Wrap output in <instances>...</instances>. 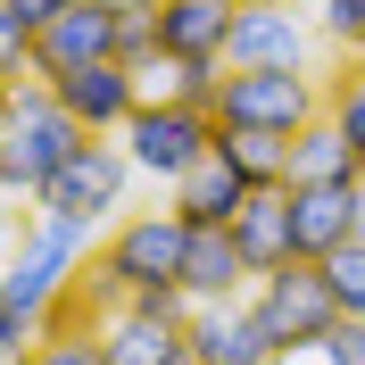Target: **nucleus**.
Here are the masks:
<instances>
[{
  "label": "nucleus",
  "mask_w": 365,
  "mask_h": 365,
  "mask_svg": "<svg viewBox=\"0 0 365 365\" xmlns=\"http://www.w3.org/2000/svg\"><path fill=\"white\" fill-rule=\"evenodd\" d=\"M25 365H108L100 357V324H91V332H42Z\"/></svg>",
  "instance_id": "4be33fe9"
},
{
  "label": "nucleus",
  "mask_w": 365,
  "mask_h": 365,
  "mask_svg": "<svg viewBox=\"0 0 365 365\" xmlns=\"http://www.w3.org/2000/svg\"><path fill=\"white\" fill-rule=\"evenodd\" d=\"M357 175H365V158L349 150V133L332 116H316V125L291 133V182H357Z\"/></svg>",
  "instance_id": "f3484780"
},
{
  "label": "nucleus",
  "mask_w": 365,
  "mask_h": 365,
  "mask_svg": "<svg viewBox=\"0 0 365 365\" xmlns=\"http://www.w3.org/2000/svg\"><path fill=\"white\" fill-rule=\"evenodd\" d=\"M0 282H9V257H0Z\"/></svg>",
  "instance_id": "2f4dec72"
},
{
  "label": "nucleus",
  "mask_w": 365,
  "mask_h": 365,
  "mask_svg": "<svg viewBox=\"0 0 365 365\" xmlns=\"http://www.w3.org/2000/svg\"><path fill=\"white\" fill-rule=\"evenodd\" d=\"M100 9H158V0H100Z\"/></svg>",
  "instance_id": "c756f323"
},
{
  "label": "nucleus",
  "mask_w": 365,
  "mask_h": 365,
  "mask_svg": "<svg viewBox=\"0 0 365 365\" xmlns=\"http://www.w3.org/2000/svg\"><path fill=\"white\" fill-rule=\"evenodd\" d=\"M182 332H191V357L200 365H291L250 299H207V307H191Z\"/></svg>",
  "instance_id": "9d476101"
},
{
  "label": "nucleus",
  "mask_w": 365,
  "mask_h": 365,
  "mask_svg": "<svg viewBox=\"0 0 365 365\" xmlns=\"http://www.w3.org/2000/svg\"><path fill=\"white\" fill-rule=\"evenodd\" d=\"M91 250H100V232H91V225L34 207V216L17 225V250H9V282H0V299H17V307H34V316H42L58 291H75V282H83Z\"/></svg>",
  "instance_id": "7ed1b4c3"
},
{
  "label": "nucleus",
  "mask_w": 365,
  "mask_h": 365,
  "mask_svg": "<svg viewBox=\"0 0 365 365\" xmlns=\"http://www.w3.org/2000/svg\"><path fill=\"white\" fill-rule=\"evenodd\" d=\"M324 116L341 125V133H349V150L365 158V58H349V67L324 83Z\"/></svg>",
  "instance_id": "6ab92c4d"
},
{
  "label": "nucleus",
  "mask_w": 365,
  "mask_h": 365,
  "mask_svg": "<svg viewBox=\"0 0 365 365\" xmlns=\"http://www.w3.org/2000/svg\"><path fill=\"white\" fill-rule=\"evenodd\" d=\"M316 365H365V316H341L332 332H324Z\"/></svg>",
  "instance_id": "a878e982"
},
{
  "label": "nucleus",
  "mask_w": 365,
  "mask_h": 365,
  "mask_svg": "<svg viewBox=\"0 0 365 365\" xmlns=\"http://www.w3.org/2000/svg\"><path fill=\"white\" fill-rule=\"evenodd\" d=\"M83 141H91V133L50 100V83H42V75H25L17 100H9V116H0V200H42V182L58 175Z\"/></svg>",
  "instance_id": "f03ea898"
},
{
  "label": "nucleus",
  "mask_w": 365,
  "mask_h": 365,
  "mask_svg": "<svg viewBox=\"0 0 365 365\" xmlns=\"http://www.w3.org/2000/svg\"><path fill=\"white\" fill-rule=\"evenodd\" d=\"M133 158H125V141L116 133H91L83 150H75L58 175L42 182V200L34 207H50V216H75V225H91V232H108L125 207H133Z\"/></svg>",
  "instance_id": "423d86ee"
},
{
  "label": "nucleus",
  "mask_w": 365,
  "mask_h": 365,
  "mask_svg": "<svg viewBox=\"0 0 365 365\" xmlns=\"http://www.w3.org/2000/svg\"><path fill=\"white\" fill-rule=\"evenodd\" d=\"M9 100H17V75H0V116H9Z\"/></svg>",
  "instance_id": "cd10ccee"
},
{
  "label": "nucleus",
  "mask_w": 365,
  "mask_h": 365,
  "mask_svg": "<svg viewBox=\"0 0 365 365\" xmlns=\"http://www.w3.org/2000/svg\"><path fill=\"white\" fill-rule=\"evenodd\" d=\"M34 341H42V316L17 307V299H0V365H25V357H34Z\"/></svg>",
  "instance_id": "b1692460"
},
{
  "label": "nucleus",
  "mask_w": 365,
  "mask_h": 365,
  "mask_svg": "<svg viewBox=\"0 0 365 365\" xmlns=\"http://www.w3.org/2000/svg\"><path fill=\"white\" fill-rule=\"evenodd\" d=\"M91 58H116V9H100V0H75L67 17H50L34 34V75L91 67Z\"/></svg>",
  "instance_id": "ddd939ff"
},
{
  "label": "nucleus",
  "mask_w": 365,
  "mask_h": 365,
  "mask_svg": "<svg viewBox=\"0 0 365 365\" xmlns=\"http://www.w3.org/2000/svg\"><path fill=\"white\" fill-rule=\"evenodd\" d=\"M250 307L266 316V332H274V349L282 357H316L324 349V332L341 324V299H332V282H324V266L316 257H291V266H274V274H257L250 282Z\"/></svg>",
  "instance_id": "39448f33"
},
{
  "label": "nucleus",
  "mask_w": 365,
  "mask_h": 365,
  "mask_svg": "<svg viewBox=\"0 0 365 365\" xmlns=\"http://www.w3.org/2000/svg\"><path fill=\"white\" fill-rule=\"evenodd\" d=\"M291 191V241L299 257H332L357 241V182H282Z\"/></svg>",
  "instance_id": "9b49d317"
},
{
  "label": "nucleus",
  "mask_w": 365,
  "mask_h": 365,
  "mask_svg": "<svg viewBox=\"0 0 365 365\" xmlns=\"http://www.w3.org/2000/svg\"><path fill=\"white\" fill-rule=\"evenodd\" d=\"M116 141H125V158H133L141 182L175 191V182L216 150V108H191V100H141Z\"/></svg>",
  "instance_id": "20e7f679"
},
{
  "label": "nucleus",
  "mask_w": 365,
  "mask_h": 365,
  "mask_svg": "<svg viewBox=\"0 0 365 365\" xmlns=\"http://www.w3.org/2000/svg\"><path fill=\"white\" fill-rule=\"evenodd\" d=\"M232 17H241L232 0H158V50L166 58H225L232 50Z\"/></svg>",
  "instance_id": "4468645a"
},
{
  "label": "nucleus",
  "mask_w": 365,
  "mask_h": 365,
  "mask_svg": "<svg viewBox=\"0 0 365 365\" xmlns=\"http://www.w3.org/2000/svg\"><path fill=\"white\" fill-rule=\"evenodd\" d=\"M0 75H34V25L17 17V9H9V0H0Z\"/></svg>",
  "instance_id": "393cba45"
},
{
  "label": "nucleus",
  "mask_w": 365,
  "mask_h": 365,
  "mask_svg": "<svg viewBox=\"0 0 365 365\" xmlns=\"http://www.w3.org/2000/svg\"><path fill=\"white\" fill-rule=\"evenodd\" d=\"M166 200H175L191 225H232V216H241V200H250V175H241L225 150H207V158L191 166V175L166 191Z\"/></svg>",
  "instance_id": "dca6fc26"
},
{
  "label": "nucleus",
  "mask_w": 365,
  "mask_h": 365,
  "mask_svg": "<svg viewBox=\"0 0 365 365\" xmlns=\"http://www.w3.org/2000/svg\"><path fill=\"white\" fill-rule=\"evenodd\" d=\"M250 257L232 241V225H191V250H182V299L207 307V299H250Z\"/></svg>",
  "instance_id": "f8f14e48"
},
{
  "label": "nucleus",
  "mask_w": 365,
  "mask_h": 365,
  "mask_svg": "<svg viewBox=\"0 0 365 365\" xmlns=\"http://www.w3.org/2000/svg\"><path fill=\"white\" fill-rule=\"evenodd\" d=\"M216 150H225L250 191H274V182H291V133H257V125H216Z\"/></svg>",
  "instance_id": "a211bd4d"
},
{
  "label": "nucleus",
  "mask_w": 365,
  "mask_h": 365,
  "mask_svg": "<svg viewBox=\"0 0 365 365\" xmlns=\"http://www.w3.org/2000/svg\"><path fill=\"white\" fill-rule=\"evenodd\" d=\"M357 241H365V175H357Z\"/></svg>",
  "instance_id": "c85d7f7f"
},
{
  "label": "nucleus",
  "mask_w": 365,
  "mask_h": 365,
  "mask_svg": "<svg viewBox=\"0 0 365 365\" xmlns=\"http://www.w3.org/2000/svg\"><path fill=\"white\" fill-rule=\"evenodd\" d=\"M116 58L125 67L158 58V9H116Z\"/></svg>",
  "instance_id": "5701e85b"
},
{
  "label": "nucleus",
  "mask_w": 365,
  "mask_h": 365,
  "mask_svg": "<svg viewBox=\"0 0 365 365\" xmlns=\"http://www.w3.org/2000/svg\"><path fill=\"white\" fill-rule=\"evenodd\" d=\"M316 9L299 0H274V9H241L232 17V67H316Z\"/></svg>",
  "instance_id": "1a4fd4ad"
},
{
  "label": "nucleus",
  "mask_w": 365,
  "mask_h": 365,
  "mask_svg": "<svg viewBox=\"0 0 365 365\" xmlns=\"http://www.w3.org/2000/svg\"><path fill=\"white\" fill-rule=\"evenodd\" d=\"M9 9H17V17H25V25H34V34H42V25H50V17H67L75 0H9Z\"/></svg>",
  "instance_id": "bb28decb"
},
{
  "label": "nucleus",
  "mask_w": 365,
  "mask_h": 365,
  "mask_svg": "<svg viewBox=\"0 0 365 365\" xmlns=\"http://www.w3.org/2000/svg\"><path fill=\"white\" fill-rule=\"evenodd\" d=\"M324 116V75L316 67H225L216 125H257V133H299Z\"/></svg>",
  "instance_id": "0eeeda50"
},
{
  "label": "nucleus",
  "mask_w": 365,
  "mask_h": 365,
  "mask_svg": "<svg viewBox=\"0 0 365 365\" xmlns=\"http://www.w3.org/2000/svg\"><path fill=\"white\" fill-rule=\"evenodd\" d=\"M316 34H324V50L365 58V0H316Z\"/></svg>",
  "instance_id": "aec40b11"
},
{
  "label": "nucleus",
  "mask_w": 365,
  "mask_h": 365,
  "mask_svg": "<svg viewBox=\"0 0 365 365\" xmlns=\"http://www.w3.org/2000/svg\"><path fill=\"white\" fill-rule=\"evenodd\" d=\"M232 241H241L250 274L291 266V257H299V241H291V191H282V182H274V191H250L241 216H232Z\"/></svg>",
  "instance_id": "2eb2a0df"
},
{
  "label": "nucleus",
  "mask_w": 365,
  "mask_h": 365,
  "mask_svg": "<svg viewBox=\"0 0 365 365\" xmlns=\"http://www.w3.org/2000/svg\"><path fill=\"white\" fill-rule=\"evenodd\" d=\"M324 282H332V299H341V316H365V241H341L332 257H316Z\"/></svg>",
  "instance_id": "412c9836"
},
{
  "label": "nucleus",
  "mask_w": 365,
  "mask_h": 365,
  "mask_svg": "<svg viewBox=\"0 0 365 365\" xmlns=\"http://www.w3.org/2000/svg\"><path fill=\"white\" fill-rule=\"evenodd\" d=\"M232 9H274V0H232Z\"/></svg>",
  "instance_id": "7c9ffc66"
},
{
  "label": "nucleus",
  "mask_w": 365,
  "mask_h": 365,
  "mask_svg": "<svg viewBox=\"0 0 365 365\" xmlns=\"http://www.w3.org/2000/svg\"><path fill=\"white\" fill-rule=\"evenodd\" d=\"M182 250H191V216L175 200L166 207H125L108 232H100V250H91V291L100 307H125L141 291H182Z\"/></svg>",
  "instance_id": "f257e3e1"
},
{
  "label": "nucleus",
  "mask_w": 365,
  "mask_h": 365,
  "mask_svg": "<svg viewBox=\"0 0 365 365\" xmlns=\"http://www.w3.org/2000/svg\"><path fill=\"white\" fill-rule=\"evenodd\" d=\"M42 83H50V100H58L83 133H125V116L141 108V83H133V67H125V58L58 67V75H42Z\"/></svg>",
  "instance_id": "6e6552de"
},
{
  "label": "nucleus",
  "mask_w": 365,
  "mask_h": 365,
  "mask_svg": "<svg viewBox=\"0 0 365 365\" xmlns=\"http://www.w3.org/2000/svg\"><path fill=\"white\" fill-rule=\"evenodd\" d=\"M191 365H200V357H191Z\"/></svg>",
  "instance_id": "473e14b6"
}]
</instances>
